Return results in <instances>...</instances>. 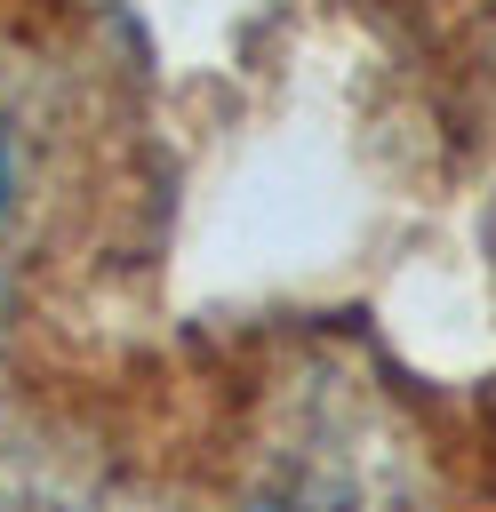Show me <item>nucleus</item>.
Here are the masks:
<instances>
[{"label": "nucleus", "instance_id": "nucleus-1", "mask_svg": "<svg viewBox=\"0 0 496 512\" xmlns=\"http://www.w3.org/2000/svg\"><path fill=\"white\" fill-rule=\"evenodd\" d=\"M0 192H8V144H0Z\"/></svg>", "mask_w": 496, "mask_h": 512}]
</instances>
